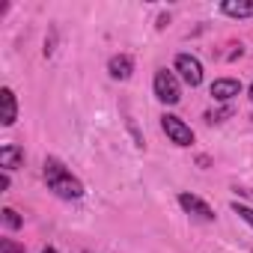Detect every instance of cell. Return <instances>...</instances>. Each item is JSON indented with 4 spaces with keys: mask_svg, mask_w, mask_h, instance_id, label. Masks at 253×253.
<instances>
[{
    "mask_svg": "<svg viewBox=\"0 0 253 253\" xmlns=\"http://www.w3.org/2000/svg\"><path fill=\"white\" fill-rule=\"evenodd\" d=\"M247 98H250V101H253V84H250V92H247Z\"/></svg>",
    "mask_w": 253,
    "mask_h": 253,
    "instance_id": "obj_19",
    "label": "cell"
},
{
    "mask_svg": "<svg viewBox=\"0 0 253 253\" xmlns=\"http://www.w3.org/2000/svg\"><path fill=\"white\" fill-rule=\"evenodd\" d=\"M167 24H170V15H158V24H155V27H158V30H164Z\"/></svg>",
    "mask_w": 253,
    "mask_h": 253,
    "instance_id": "obj_17",
    "label": "cell"
},
{
    "mask_svg": "<svg viewBox=\"0 0 253 253\" xmlns=\"http://www.w3.org/2000/svg\"><path fill=\"white\" fill-rule=\"evenodd\" d=\"M107 72H110V78H113V81H128V78H131V72H134V60H131L128 54H116V57H110Z\"/></svg>",
    "mask_w": 253,
    "mask_h": 253,
    "instance_id": "obj_9",
    "label": "cell"
},
{
    "mask_svg": "<svg viewBox=\"0 0 253 253\" xmlns=\"http://www.w3.org/2000/svg\"><path fill=\"white\" fill-rule=\"evenodd\" d=\"M179 206L191 214V217H197V220H206V223H211L217 214H214V209L203 200V197H197V194H179Z\"/></svg>",
    "mask_w": 253,
    "mask_h": 253,
    "instance_id": "obj_5",
    "label": "cell"
},
{
    "mask_svg": "<svg viewBox=\"0 0 253 253\" xmlns=\"http://www.w3.org/2000/svg\"><path fill=\"white\" fill-rule=\"evenodd\" d=\"M220 12L229 18H253V3L250 0H223Z\"/></svg>",
    "mask_w": 253,
    "mask_h": 253,
    "instance_id": "obj_10",
    "label": "cell"
},
{
    "mask_svg": "<svg viewBox=\"0 0 253 253\" xmlns=\"http://www.w3.org/2000/svg\"><path fill=\"white\" fill-rule=\"evenodd\" d=\"M173 66H176L179 78H182L188 86H200V84H203V63H200L194 54H179Z\"/></svg>",
    "mask_w": 253,
    "mask_h": 253,
    "instance_id": "obj_4",
    "label": "cell"
},
{
    "mask_svg": "<svg viewBox=\"0 0 253 253\" xmlns=\"http://www.w3.org/2000/svg\"><path fill=\"white\" fill-rule=\"evenodd\" d=\"M235 194H238V197H247V200L253 203V188H244V185H235Z\"/></svg>",
    "mask_w": 253,
    "mask_h": 253,
    "instance_id": "obj_15",
    "label": "cell"
},
{
    "mask_svg": "<svg viewBox=\"0 0 253 253\" xmlns=\"http://www.w3.org/2000/svg\"><path fill=\"white\" fill-rule=\"evenodd\" d=\"M0 167H3L6 173L24 167V149L18 143H6V146H0Z\"/></svg>",
    "mask_w": 253,
    "mask_h": 253,
    "instance_id": "obj_8",
    "label": "cell"
},
{
    "mask_svg": "<svg viewBox=\"0 0 253 253\" xmlns=\"http://www.w3.org/2000/svg\"><path fill=\"white\" fill-rule=\"evenodd\" d=\"M232 211H235L247 226H253V206H247V203H238V200H235V203H232Z\"/></svg>",
    "mask_w": 253,
    "mask_h": 253,
    "instance_id": "obj_12",
    "label": "cell"
},
{
    "mask_svg": "<svg viewBox=\"0 0 253 253\" xmlns=\"http://www.w3.org/2000/svg\"><path fill=\"white\" fill-rule=\"evenodd\" d=\"M0 253H24V244H18L15 238H0Z\"/></svg>",
    "mask_w": 253,
    "mask_h": 253,
    "instance_id": "obj_14",
    "label": "cell"
},
{
    "mask_svg": "<svg viewBox=\"0 0 253 253\" xmlns=\"http://www.w3.org/2000/svg\"><path fill=\"white\" fill-rule=\"evenodd\" d=\"M161 128H164V134L170 137V143H176V146H191V143H194L191 125H188L185 119H179L176 113H164V116H161Z\"/></svg>",
    "mask_w": 253,
    "mask_h": 253,
    "instance_id": "obj_3",
    "label": "cell"
},
{
    "mask_svg": "<svg viewBox=\"0 0 253 253\" xmlns=\"http://www.w3.org/2000/svg\"><path fill=\"white\" fill-rule=\"evenodd\" d=\"M15 119H18V101H15V92L9 89V86H3L0 89V122L6 125H15Z\"/></svg>",
    "mask_w": 253,
    "mask_h": 253,
    "instance_id": "obj_7",
    "label": "cell"
},
{
    "mask_svg": "<svg viewBox=\"0 0 253 253\" xmlns=\"http://www.w3.org/2000/svg\"><path fill=\"white\" fill-rule=\"evenodd\" d=\"M42 253H57V250H54V247H45V250H42Z\"/></svg>",
    "mask_w": 253,
    "mask_h": 253,
    "instance_id": "obj_18",
    "label": "cell"
},
{
    "mask_svg": "<svg viewBox=\"0 0 253 253\" xmlns=\"http://www.w3.org/2000/svg\"><path fill=\"white\" fill-rule=\"evenodd\" d=\"M0 214H3V226H6V229H21V226H24L21 214H18L15 209H9V206H6L3 211H0Z\"/></svg>",
    "mask_w": 253,
    "mask_h": 253,
    "instance_id": "obj_11",
    "label": "cell"
},
{
    "mask_svg": "<svg viewBox=\"0 0 253 253\" xmlns=\"http://www.w3.org/2000/svg\"><path fill=\"white\" fill-rule=\"evenodd\" d=\"M211 98L214 101H223V104H229L238 92H241V81H235V78H217L214 84H211Z\"/></svg>",
    "mask_w": 253,
    "mask_h": 253,
    "instance_id": "obj_6",
    "label": "cell"
},
{
    "mask_svg": "<svg viewBox=\"0 0 253 253\" xmlns=\"http://www.w3.org/2000/svg\"><path fill=\"white\" fill-rule=\"evenodd\" d=\"M45 182H48V191H54L60 200H81L84 197L81 179L72 176V170L60 158H45Z\"/></svg>",
    "mask_w": 253,
    "mask_h": 253,
    "instance_id": "obj_1",
    "label": "cell"
},
{
    "mask_svg": "<svg viewBox=\"0 0 253 253\" xmlns=\"http://www.w3.org/2000/svg\"><path fill=\"white\" fill-rule=\"evenodd\" d=\"M9 185H12V179H9V173L3 170V176H0V188H3V191H9Z\"/></svg>",
    "mask_w": 253,
    "mask_h": 253,
    "instance_id": "obj_16",
    "label": "cell"
},
{
    "mask_svg": "<svg viewBox=\"0 0 253 253\" xmlns=\"http://www.w3.org/2000/svg\"><path fill=\"white\" fill-rule=\"evenodd\" d=\"M229 116H232V104H223V107H217V110H211V113H209L206 119H209V122L214 125V122H223V119H229Z\"/></svg>",
    "mask_w": 253,
    "mask_h": 253,
    "instance_id": "obj_13",
    "label": "cell"
},
{
    "mask_svg": "<svg viewBox=\"0 0 253 253\" xmlns=\"http://www.w3.org/2000/svg\"><path fill=\"white\" fill-rule=\"evenodd\" d=\"M152 89H155V98L164 101V104H179L182 101V86H179V75L176 72L158 69L155 78H152Z\"/></svg>",
    "mask_w": 253,
    "mask_h": 253,
    "instance_id": "obj_2",
    "label": "cell"
}]
</instances>
